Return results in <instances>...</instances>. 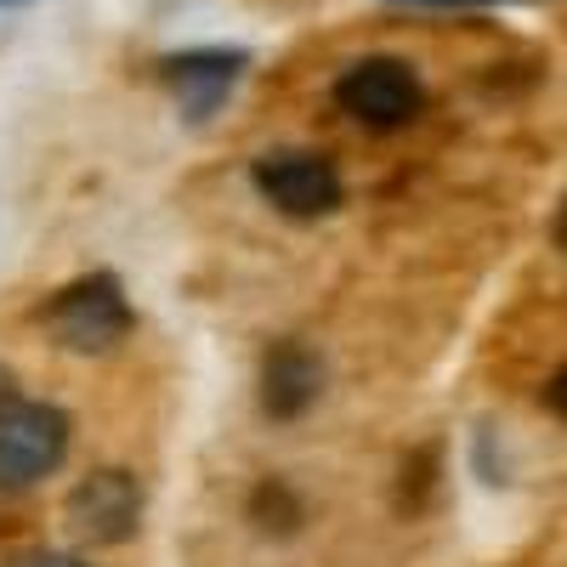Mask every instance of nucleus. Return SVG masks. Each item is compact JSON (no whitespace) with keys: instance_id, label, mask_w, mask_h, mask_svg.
Returning <instances> with one entry per match:
<instances>
[{"instance_id":"4468645a","label":"nucleus","mask_w":567,"mask_h":567,"mask_svg":"<svg viewBox=\"0 0 567 567\" xmlns=\"http://www.w3.org/2000/svg\"><path fill=\"white\" fill-rule=\"evenodd\" d=\"M0 7H23V0H0Z\"/></svg>"},{"instance_id":"20e7f679","label":"nucleus","mask_w":567,"mask_h":567,"mask_svg":"<svg viewBox=\"0 0 567 567\" xmlns=\"http://www.w3.org/2000/svg\"><path fill=\"white\" fill-rule=\"evenodd\" d=\"M256 194L290 221H318V216H336L347 199V182L341 165L318 154V148H272L250 165Z\"/></svg>"},{"instance_id":"ddd939ff","label":"nucleus","mask_w":567,"mask_h":567,"mask_svg":"<svg viewBox=\"0 0 567 567\" xmlns=\"http://www.w3.org/2000/svg\"><path fill=\"white\" fill-rule=\"evenodd\" d=\"M7 398H18V381H12V369L0 363V403H7Z\"/></svg>"},{"instance_id":"f03ea898","label":"nucleus","mask_w":567,"mask_h":567,"mask_svg":"<svg viewBox=\"0 0 567 567\" xmlns=\"http://www.w3.org/2000/svg\"><path fill=\"white\" fill-rule=\"evenodd\" d=\"M74 449V420L58 403L7 398L0 403V499L29 494L45 477H58Z\"/></svg>"},{"instance_id":"423d86ee","label":"nucleus","mask_w":567,"mask_h":567,"mask_svg":"<svg viewBox=\"0 0 567 567\" xmlns=\"http://www.w3.org/2000/svg\"><path fill=\"white\" fill-rule=\"evenodd\" d=\"M245 74L250 52H239V45H194V52H176L159 63V80L187 125H210L233 103V91L245 85Z\"/></svg>"},{"instance_id":"9b49d317","label":"nucleus","mask_w":567,"mask_h":567,"mask_svg":"<svg viewBox=\"0 0 567 567\" xmlns=\"http://www.w3.org/2000/svg\"><path fill=\"white\" fill-rule=\"evenodd\" d=\"M539 403H545V409H550V414L561 420V374H550V386L539 392Z\"/></svg>"},{"instance_id":"7ed1b4c3","label":"nucleus","mask_w":567,"mask_h":567,"mask_svg":"<svg viewBox=\"0 0 567 567\" xmlns=\"http://www.w3.org/2000/svg\"><path fill=\"white\" fill-rule=\"evenodd\" d=\"M329 97L363 131H403L425 109V85H420L414 63H403V58H358L341 69Z\"/></svg>"},{"instance_id":"1a4fd4ad","label":"nucleus","mask_w":567,"mask_h":567,"mask_svg":"<svg viewBox=\"0 0 567 567\" xmlns=\"http://www.w3.org/2000/svg\"><path fill=\"white\" fill-rule=\"evenodd\" d=\"M443 488V443H425L403 460V483H398V505L403 511H425Z\"/></svg>"},{"instance_id":"f257e3e1","label":"nucleus","mask_w":567,"mask_h":567,"mask_svg":"<svg viewBox=\"0 0 567 567\" xmlns=\"http://www.w3.org/2000/svg\"><path fill=\"white\" fill-rule=\"evenodd\" d=\"M40 323H45V336H52L63 352H74V358H109V352H120L131 341L136 307L125 296L120 272L91 267V272L69 278L63 290L45 301Z\"/></svg>"},{"instance_id":"f8f14e48","label":"nucleus","mask_w":567,"mask_h":567,"mask_svg":"<svg viewBox=\"0 0 567 567\" xmlns=\"http://www.w3.org/2000/svg\"><path fill=\"white\" fill-rule=\"evenodd\" d=\"M398 7H488V0H398Z\"/></svg>"},{"instance_id":"39448f33","label":"nucleus","mask_w":567,"mask_h":567,"mask_svg":"<svg viewBox=\"0 0 567 567\" xmlns=\"http://www.w3.org/2000/svg\"><path fill=\"white\" fill-rule=\"evenodd\" d=\"M142 511H148V494L131 471L120 465H103L80 477L63 499V523L74 528V539L85 545H131L142 534Z\"/></svg>"},{"instance_id":"9d476101","label":"nucleus","mask_w":567,"mask_h":567,"mask_svg":"<svg viewBox=\"0 0 567 567\" xmlns=\"http://www.w3.org/2000/svg\"><path fill=\"white\" fill-rule=\"evenodd\" d=\"M18 567H85L80 556H69V550H29Z\"/></svg>"},{"instance_id":"6e6552de","label":"nucleus","mask_w":567,"mask_h":567,"mask_svg":"<svg viewBox=\"0 0 567 567\" xmlns=\"http://www.w3.org/2000/svg\"><path fill=\"white\" fill-rule=\"evenodd\" d=\"M245 516L256 523L261 539H296V534L307 528V499L284 483V477H261V483L250 488Z\"/></svg>"},{"instance_id":"0eeeda50","label":"nucleus","mask_w":567,"mask_h":567,"mask_svg":"<svg viewBox=\"0 0 567 567\" xmlns=\"http://www.w3.org/2000/svg\"><path fill=\"white\" fill-rule=\"evenodd\" d=\"M323 381H329V369L307 341H272L261 352V414L278 425L301 420L323 398Z\"/></svg>"}]
</instances>
